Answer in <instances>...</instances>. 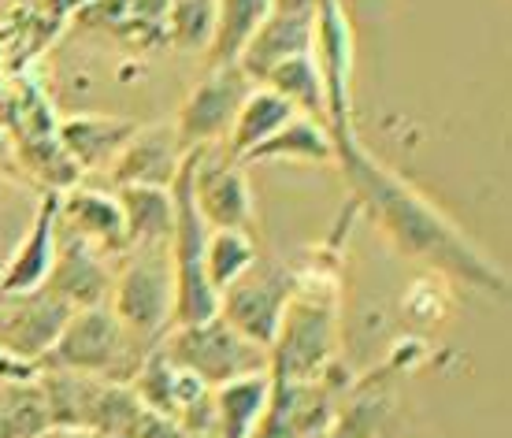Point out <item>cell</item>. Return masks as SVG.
Here are the masks:
<instances>
[{
  "label": "cell",
  "instance_id": "obj_12",
  "mask_svg": "<svg viewBox=\"0 0 512 438\" xmlns=\"http://www.w3.org/2000/svg\"><path fill=\"white\" fill-rule=\"evenodd\" d=\"M186 149L179 145V134L171 123L138 127L130 142L112 160V182L116 186H171L179 175V164Z\"/></svg>",
  "mask_w": 512,
  "mask_h": 438
},
{
  "label": "cell",
  "instance_id": "obj_21",
  "mask_svg": "<svg viewBox=\"0 0 512 438\" xmlns=\"http://www.w3.org/2000/svg\"><path fill=\"white\" fill-rule=\"evenodd\" d=\"M275 160H305V164H331L334 138L327 123L297 112L282 130H275L268 142L256 145L242 164H275Z\"/></svg>",
  "mask_w": 512,
  "mask_h": 438
},
{
  "label": "cell",
  "instance_id": "obj_15",
  "mask_svg": "<svg viewBox=\"0 0 512 438\" xmlns=\"http://www.w3.org/2000/svg\"><path fill=\"white\" fill-rule=\"evenodd\" d=\"M56 212H60V190H49L38 201L30 231L23 234V242L15 245V253L0 271V290L4 294L41 290L52 264V249H56Z\"/></svg>",
  "mask_w": 512,
  "mask_h": 438
},
{
  "label": "cell",
  "instance_id": "obj_23",
  "mask_svg": "<svg viewBox=\"0 0 512 438\" xmlns=\"http://www.w3.org/2000/svg\"><path fill=\"white\" fill-rule=\"evenodd\" d=\"M256 86H268L279 97H286V101L294 104V112H301V116L327 123V93H323V78L316 60H312V52H301V56H290V60L275 64Z\"/></svg>",
  "mask_w": 512,
  "mask_h": 438
},
{
  "label": "cell",
  "instance_id": "obj_16",
  "mask_svg": "<svg viewBox=\"0 0 512 438\" xmlns=\"http://www.w3.org/2000/svg\"><path fill=\"white\" fill-rule=\"evenodd\" d=\"M138 127L141 123H134V119L71 116L56 127V142L64 145V153L71 156V164L78 171H104L112 168V160Z\"/></svg>",
  "mask_w": 512,
  "mask_h": 438
},
{
  "label": "cell",
  "instance_id": "obj_27",
  "mask_svg": "<svg viewBox=\"0 0 512 438\" xmlns=\"http://www.w3.org/2000/svg\"><path fill=\"white\" fill-rule=\"evenodd\" d=\"M256 260V242L249 231H208L205 238V275L212 290L231 286Z\"/></svg>",
  "mask_w": 512,
  "mask_h": 438
},
{
  "label": "cell",
  "instance_id": "obj_20",
  "mask_svg": "<svg viewBox=\"0 0 512 438\" xmlns=\"http://www.w3.org/2000/svg\"><path fill=\"white\" fill-rule=\"evenodd\" d=\"M127 223V245H171L175 197L171 186H116Z\"/></svg>",
  "mask_w": 512,
  "mask_h": 438
},
{
  "label": "cell",
  "instance_id": "obj_19",
  "mask_svg": "<svg viewBox=\"0 0 512 438\" xmlns=\"http://www.w3.org/2000/svg\"><path fill=\"white\" fill-rule=\"evenodd\" d=\"M294 116H297L294 104L286 101V97H279V93L268 90V86H253V90H249V97L242 101V108H238V116H234V123H231V130H227L223 145H227V153L242 164L256 145L268 142L271 134L286 127Z\"/></svg>",
  "mask_w": 512,
  "mask_h": 438
},
{
  "label": "cell",
  "instance_id": "obj_4",
  "mask_svg": "<svg viewBox=\"0 0 512 438\" xmlns=\"http://www.w3.org/2000/svg\"><path fill=\"white\" fill-rule=\"evenodd\" d=\"M108 305L127 331L156 346L171 327V305H175L171 249L167 245H130L119 275H112Z\"/></svg>",
  "mask_w": 512,
  "mask_h": 438
},
{
  "label": "cell",
  "instance_id": "obj_22",
  "mask_svg": "<svg viewBox=\"0 0 512 438\" xmlns=\"http://www.w3.org/2000/svg\"><path fill=\"white\" fill-rule=\"evenodd\" d=\"M271 394V375L256 372L231 379L223 387H212V405H216V424L219 438H249L256 420L264 413Z\"/></svg>",
  "mask_w": 512,
  "mask_h": 438
},
{
  "label": "cell",
  "instance_id": "obj_6",
  "mask_svg": "<svg viewBox=\"0 0 512 438\" xmlns=\"http://www.w3.org/2000/svg\"><path fill=\"white\" fill-rule=\"evenodd\" d=\"M186 175L193 208L208 231H253V194L227 145L212 142L186 149Z\"/></svg>",
  "mask_w": 512,
  "mask_h": 438
},
{
  "label": "cell",
  "instance_id": "obj_1",
  "mask_svg": "<svg viewBox=\"0 0 512 438\" xmlns=\"http://www.w3.org/2000/svg\"><path fill=\"white\" fill-rule=\"evenodd\" d=\"M334 138V160L342 175L353 186V197L372 212L379 231L394 242L397 253L409 260H420L427 268L442 271L457 283L483 290L490 297H505L509 279L505 271L490 257L475 249L464 231L449 216H442L420 190H412L409 182L383 168L379 160L368 156V149L357 142L353 130L331 134Z\"/></svg>",
  "mask_w": 512,
  "mask_h": 438
},
{
  "label": "cell",
  "instance_id": "obj_30",
  "mask_svg": "<svg viewBox=\"0 0 512 438\" xmlns=\"http://www.w3.org/2000/svg\"><path fill=\"white\" fill-rule=\"evenodd\" d=\"M41 438H104V435H97L90 427H49Z\"/></svg>",
  "mask_w": 512,
  "mask_h": 438
},
{
  "label": "cell",
  "instance_id": "obj_13",
  "mask_svg": "<svg viewBox=\"0 0 512 438\" xmlns=\"http://www.w3.org/2000/svg\"><path fill=\"white\" fill-rule=\"evenodd\" d=\"M56 219L64 223L67 231H75L78 238L93 242L108 257L130 249L123 208H119L116 194H108V190L67 186V190H60V212H56Z\"/></svg>",
  "mask_w": 512,
  "mask_h": 438
},
{
  "label": "cell",
  "instance_id": "obj_28",
  "mask_svg": "<svg viewBox=\"0 0 512 438\" xmlns=\"http://www.w3.org/2000/svg\"><path fill=\"white\" fill-rule=\"evenodd\" d=\"M127 438H186L182 427L164 413H153V409H141L134 427H130Z\"/></svg>",
  "mask_w": 512,
  "mask_h": 438
},
{
  "label": "cell",
  "instance_id": "obj_17",
  "mask_svg": "<svg viewBox=\"0 0 512 438\" xmlns=\"http://www.w3.org/2000/svg\"><path fill=\"white\" fill-rule=\"evenodd\" d=\"M130 390L138 394V401L153 413H164L171 420H179V413L205 394V383L193 379L190 372H182L179 364L167 361V353L160 346H153L141 357L138 372L130 379Z\"/></svg>",
  "mask_w": 512,
  "mask_h": 438
},
{
  "label": "cell",
  "instance_id": "obj_2",
  "mask_svg": "<svg viewBox=\"0 0 512 438\" xmlns=\"http://www.w3.org/2000/svg\"><path fill=\"white\" fill-rule=\"evenodd\" d=\"M149 349L153 346L127 331L112 305L104 301L90 309H71L64 331L56 335L38 368H64V372L97 375L112 383H130Z\"/></svg>",
  "mask_w": 512,
  "mask_h": 438
},
{
  "label": "cell",
  "instance_id": "obj_5",
  "mask_svg": "<svg viewBox=\"0 0 512 438\" xmlns=\"http://www.w3.org/2000/svg\"><path fill=\"white\" fill-rule=\"evenodd\" d=\"M338 312L331 297L294 290L268 346V375L282 383H312L334 353Z\"/></svg>",
  "mask_w": 512,
  "mask_h": 438
},
{
  "label": "cell",
  "instance_id": "obj_11",
  "mask_svg": "<svg viewBox=\"0 0 512 438\" xmlns=\"http://www.w3.org/2000/svg\"><path fill=\"white\" fill-rule=\"evenodd\" d=\"M67 316L71 305L52 297L49 290H26V294L0 290V346L19 361L38 364L64 331Z\"/></svg>",
  "mask_w": 512,
  "mask_h": 438
},
{
  "label": "cell",
  "instance_id": "obj_29",
  "mask_svg": "<svg viewBox=\"0 0 512 438\" xmlns=\"http://www.w3.org/2000/svg\"><path fill=\"white\" fill-rule=\"evenodd\" d=\"M34 375H38V364L19 361L15 353H8V349L0 346V383L4 379H34Z\"/></svg>",
  "mask_w": 512,
  "mask_h": 438
},
{
  "label": "cell",
  "instance_id": "obj_3",
  "mask_svg": "<svg viewBox=\"0 0 512 438\" xmlns=\"http://www.w3.org/2000/svg\"><path fill=\"white\" fill-rule=\"evenodd\" d=\"M156 346L167 353V361L179 364L193 379H201L208 390L242 379V375L268 372V349L238 335L231 323H223L219 316L167 327Z\"/></svg>",
  "mask_w": 512,
  "mask_h": 438
},
{
  "label": "cell",
  "instance_id": "obj_24",
  "mask_svg": "<svg viewBox=\"0 0 512 438\" xmlns=\"http://www.w3.org/2000/svg\"><path fill=\"white\" fill-rule=\"evenodd\" d=\"M271 4L275 0H216V34L205 52L208 67L234 64L245 41L253 38V30L271 12Z\"/></svg>",
  "mask_w": 512,
  "mask_h": 438
},
{
  "label": "cell",
  "instance_id": "obj_9",
  "mask_svg": "<svg viewBox=\"0 0 512 438\" xmlns=\"http://www.w3.org/2000/svg\"><path fill=\"white\" fill-rule=\"evenodd\" d=\"M256 82L245 75L238 64H219L208 67V75L190 90V97L182 101L179 116H175V134H179L182 149H197V145L223 142L231 130L234 116L242 101L249 97Z\"/></svg>",
  "mask_w": 512,
  "mask_h": 438
},
{
  "label": "cell",
  "instance_id": "obj_18",
  "mask_svg": "<svg viewBox=\"0 0 512 438\" xmlns=\"http://www.w3.org/2000/svg\"><path fill=\"white\" fill-rule=\"evenodd\" d=\"M164 15L167 0H90V4L75 8V23L86 30L116 34V38L145 34L149 41H167Z\"/></svg>",
  "mask_w": 512,
  "mask_h": 438
},
{
  "label": "cell",
  "instance_id": "obj_31",
  "mask_svg": "<svg viewBox=\"0 0 512 438\" xmlns=\"http://www.w3.org/2000/svg\"><path fill=\"white\" fill-rule=\"evenodd\" d=\"M82 4H90V0H67V8L75 12V8H82Z\"/></svg>",
  "mask_w": 512,
  "mask_h": 438
},
{
  "label": "cell",
  "instance_id": "obj_10",
  "mask_svg": "<svg viewBox=\"0 0 512 438\" xmlns=\"http://www.w3.org/2000/svg\"><path fill=\"white\" fill-rule=\"evenodd\" d=\"M112 275L116 271L108 268V253H101L86 238H78L75 231H67L56 219V249H52V264L41 290H49L52 297H60L71 309H90V305L108 301Z\"/></svg>",
  "mask_w": 512,
  "mask_h": 438
},
{
  "label": "cell",
  "instance_id": "obj_7",
  "mask_svg": "<svg viewBox=\"0 0 512 438\" xmlns=\"http://www.w3.org/2000/svg\"><path fill=\"white\" fill-rule=\"evenodd\" d=\"M294 294V275L275 264V260H264L256 253V260L234 279L231 286L219 290V309L216 316L223 323H231L238 335H245L256 346H271V338L279 331L282 309Z\"/></svg>",
  "mask_w": 512,
  "mask_h": 438
},
{
  "label": "cell",
  "instance_id": "obj_26",
  "mask_svg": "<svg viewBox=\"0 0 512 438\" xmlns=\"http://www.w3.org/2000/svg\"><path fill=\"white\" fill-rule=\"evenodd\" d=\"M212 34H216V0H167V45L186 52H208Z\"/></svg>",
  "mask_w": 512,
  "mask_h": 438
},
{
  "label": "cell",
  "instance_id": "obj_25",
  "mask_svg": "<svg viewBox=\"0 0 512 438\" xmlns=\"http://www.w3.org/2000/svg\"><path fill=\"white\" fill-rule=\"evenodd\" d=\"M49 431V409L34 379L0 383V438H41Z\"/></svg>",
  "mask_w": 512,
  "mask_h": 438
},
{
  "label": "cell",
  "instance_id": "obj_8",
  "mask_svg": "<svg viewBox=\"0 0 512 438\" xmlns=\"http://www.w3.org/2000/svg\"><path fill=\"white\" fill-rule=\"evenodd\" d=\"M312 60L320 67L323 93H327V130L342 134L353 130V26H349L342 0H312Z\"/></svg>",
  "mask_w": 512,
  "mask_h": 438
},
{
  "label": "cell",
  "instance_id": "obj_14",
  "mask_svg": "<svg viewBox=\"0 0 512 438\" xmlns=\"http://www.w3.org/2000/svg\"><path fill=\"white\" fill-rule=\"evenodd\" d=\"M301 52H312V12L271 8L264 15V23L253 30V38L245 41V49L238 52L234 64L242 67L253 82H260L275 64L290 60V56H301Z\"/></svg>",
  "mask_w": 512,
  "mask_h": 438
}]
</instances>
